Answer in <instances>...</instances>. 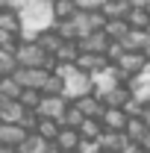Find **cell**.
Wrapping results in <instances>:
<instances>
[{
	"mask_svg": "<svg viewBox=\"0 0 150 153\" xmlns=\"http://www.w3.org/2000/svg\"><path fill=\"white\" fill-rule=\"evenodd\" d=\"M103 3L106 0H76L79 12H97V9H103Z\"/></svg>",
	"mask_w": 150,
	"mask_h": 153,
	"instance_id": "cell-28",
	"label": "cell"
},
{
	"mask_svg": "<svg viewBox=\"0 0 150 153\" xmlns=\"http://www.w3.org/2000/svg\"><path fill=\"white\" fill-rule=\"evenodd\" d=\"M124 153H144V147H141V144H135V141H132V144H130V147H127V150H124Z\"/></svg>",
	"mask_w": 150,
	"mask_h": 153,
	"instance_id": "cell-31",
	"label": "cell"
},
{
	"mask_svg": "<svg viewBox=\"0 0 150 153\" xmlns=\"http://www.w3.org/2000/svg\"><path fill=\"white\" fill-rule=\"evenodd\" d=\"M56 144L62 147V153H76L79 144H82V135H79V130H62L59 138H56Z\"/></svg>",
	"mask_w": 150,
	"mask_h": 153,
	"instance_id": "cell-11",
	"label": "cell"
},
{
	"mask_svg": "<svg viewBox=\"0 0 150 153\" xmlns=\"http://www.w3.org/2000/svg\"><path fill=\"white\" fill-rule=\"evenodd\" d=\"M56 21H74L76 12H79V6H76V0H56Z\"/></svg>",
	"mask_w": 150,
	"mask_h": 153,
	"instance_id": "cell-19",
	"label": "cell"
},
{
	"mask_svg": "<svg viewBox=\"0 0 150 153\" xmlns=\"http://www.w3.org/2000/svg\"><path fill=\"white\" fill-rule=\"evenodd\" d=\"M100 12L109 21H127L132 15V6H130V0H106Z\"/></svg>",
	"mask_w": 150,
	"mask_h": 153,
	"instance_id": "cell-9",
	"label": "cell"
},
{
	"mask_svg": "<svg viewBox=\"0 0 150 153\" xmlns=\"http://www.w3.org/2000/svg\"><path fill=\"white\" fill-rule=\"evenodd\" d=\"M50 74H53V71H36V68H21L18 74H15V79L21 82V88H36V91H41Z\"/></svg>",
	"mask_w": 150,
	"mask_h": 153,
	"instance_id": "cell-2",
	"label": "cell"
},
{
	"mask_svg": "<svg viewBox=\"0 0 150 153\" xmlns=\"http://www.w3.org/2000/svg\"><path fill=\"white\" fill-rule=\"evenodd\" d=\"M109 44H112V38L106 36L103 30H97V33H91L88 38L79 41V50H82V53H94V56H106Z\"/></svg>",
	"mask_w": 150,
	"mask_h": 153,
	"instance_id": "cell-3",
	"label": "cell"
},
{
	"mask_svg": "<svg viewBox=\"0 0 150 153\" xmlns=\"http://www.w3.org/2000/svg\"><path fill=\"white\" fill-rule=\"evenodd\" d=\"M103 153H106V150H103Z\"/></svg>",
	"mask_w": 150,
	"mask_h": 153,
	"instance_id": "cell-37",
	"label": "cell"
},
{
	"mask_svg": "<svg viewBox=\"0 0 150 153\" xmlns=\"http://www.w3.org/2000/svg\"><path fill=\"white\" fill-rule=\"evenodd\" d=\"M103 33L112 38V41H124V38L132 33V27H130V21H109Z\"/></svg>",
	"mask_w": 150,
	"mask_h": 153,
	"instance_id": "cell-17",
	"label": "cell"
},
{
	"mask_svg": "<svg viewBox=\"0 0 150 153\" xmlns=\"http://www.w3.org/2000/svg\"><path fill=\"white\" fill-rule=\"evenodd\" d=\"M47 144H50L47 138H41L38 133H33L24 144H21V153H47Z\"/></svg>",
	"mask_w": 150,
	"mask_h": 153,
	"instance_id": "cell-21",
	"label": "cell"
},
{
	"mask_svg": "<svg viewBox=\"0 0 150 153\" xmlns=\"http://www.w3.org/2000/svg\"><path fill=\"white\" fill-rule=\"evenodd\" d=\"M147 133H150V127L144 124V121H141V118H130V127H127V135H130V141L141 144Z\"/></svg>",
	"mask_w": 150,
	"mask_h": 153,
	"instance_id": "cell-20",
	"label": "cell"
},
{
	"mask_svg": "<svg viewBox=\"0 0 150 153\" xmlns=\"http://www.w3.org/2000/svg\"><path fill=\"white\" fill-rule=\"evenodd\" d=\"M135 97H138V100H141L144 106H150V85H141V88L135 91Z\"/></svg>",
	"mask_w": 150,
	"mask_h": 153,
	"instance_id": "cell-30",
	"label": "cell"
},
{
	"mask_svg": "<svg viewBox=\"0 0 150 153\" xmlns=\"http://www.w3.org/2000/svg\"><path fill=\"white\" fill-rule=\"evenodd\" d=\"M141 147H144V153H150V133L144 135V141H141Z\"/></svg>",
	"mask_w": 150,
	"mask_h": 153,
	"instance_id": "cell-34",
	"label": "cell"
},
{
	"mask_svg": "<svg viewBox=\"0 0 150 153\" xmlns=\"http://www.w3.org/2000/svg\"><path fill=\"white\" fill-rule=\"evenodd\" d=\"M59 133H62V124H59V121L41 118V127H38V135H41V138H47V141H56Z\"/></svg>",
	"mask_w": 150,
	"mask_h": 153,
	"instance_id": "cell-22",
	"label": "cell"
},
{
	"mask_svg": "<svg viewBox=\"0 0 150 153\" xmlns=\"http://www.w3.org/2000/svg\"><path fill=\"white\" fill-rule=\"evenodd\" d=\"M24 106H21V100H6V97H0V124H21V118H24Z\"/></svg>",
	"mask_w": 150,
	"mask_h": 153,
	"instance_id": "cell-7",
	"label": "cell"
},
{
	"mask_svg": "<svg viewBox=\"0 0 150 153\" xmlns=\"http://www.w3.org/2000/svg\"><path fill=\"white\" fill-rule=\"evenodd\" d=\"M147 3H150V0H130V6H132V9H144Z\"/></svg>",
	"mask_w": 150,
	"mask_h": 153,
	"instance_id": "cell-32",
	"label": "cell"
},
{
	"mask_svg": "<svg viewBox=\"0 0 150 153\" xmlns=\"http://www.w3.org/2000/svg\"><path fill=\"white\" fill-rule=\"evenodd\" d=\"M85 121H88V118H85V115H82V112H79V109L74 106V103H71V109L65 112V118H62L59 124H62V130H79Z\"/></svg>",
	"mask_w": 150,
	"mask_h": 153,
	"instance_id": "cell-18",
	"label": "cell"
},
{
	"mask_svg": "<svg viewBox=\"0 0 150 153\" xmlns=\"http://www.w3.org/2000/svg\"><path fill=\"white\" fill-rule=\"evenodd\" d=\"M41 100H44L41 91H36V88H24V94H21V106H24V109H30V112H38Z\"/></svg>",
	"mask_w": 150,
	"mask_h": 153,
	"instance_id": "cell-23",
	"label": "cell"
},
{
	"mask_svg": "<svg viewBox=\"0 0 150 153\" xmlns=\"http://www.w3.org/2000/svg\"><path fill=\"white\" fill-rule=\"evenodd\" d=\"M0 33L21 36V15L18 12H0Z\"/></svg>",
	"mask_w": 150,
	"mask_h": 153,
	"instance_id": "cell-15",
	"label": "cell"
},
{
	"mask_svg": "<svg viewBox=\"0 0 150 153\" xmlns=\"http://www.w3.org/2000/svg\"><path fill=\"white\" fill-rule=\"evenodd\" d=\"M79 41H65L62 47H59V53H56V62L59 65H76V59H79Z\"/></svg>",
	"mask_w": 150,
	"mask_h": 153,
	"instance_id": "cell-13",
	"label": "cell"
},
{
	"mask_svg": "<svg viewBox=\"0 0 150 153\" xmlns=\"http://www.w3.org/2000/svg\"><path fill=\"white\" fill-rule=\"evenodd\" d=\"M141 121H144V124H147V127H150V106H147V109H144V115H141Z\"/></svg>",
	"mask_w": 150,
	"mask_h": 153,
	"instance_id": "cell-35",
	"label": "cell"
},
{
	"mask_svg": "<svg viewBox=\"0 0 150 153\" xmlns=\"http://www.w3.org/2000/svg\"><path fill=\"white\" fill-rule=\"evenodd\" d=\"M144 109H147V106H144V103H141V100H138L135 94H132V100L127 103V106H124V112L130 115V118H141V115H144Z\"/></svg>",
	"mask_w": 150,
	"mask_h": 153,
	"instance_id": "cell-27",
	"label": "cell"
},
{
	"mask_svg": "<svg viewBox=\"0 0 150 153\" xmlns=\"http://www.w3.org/2000/svg\"><path fill=\"white\" fill-rule=\"evenodd\" d=\"M56 33L62 36V41H79V30L74 21H56Z\"/></svg>",
	"mask_w": 150,
	"mask_h": 153,
	"instance_id": "cell-24",
	"label": "cell"
},
{
	"mask_svg": "<svg viewBox=\"0 0 150 153\" xmlns=\"http://www.w3.org/2000/svg\"><path fill=\"white\" fill-rule=\"evenodd\" d=\"M30 138V133L21 127V124H0V144H9V147H21L24 141Z\"/></svg>",
	"mask_w": 150,
	"mask_h": 153,
	"instance_id": "cell-4",
	"label": "cell"
},
{
	"mask_svg": "<svg viewBox=\"0 0 150 153\" xmlns=\"http://www.w3.org/2000/svg\"><path fill=\"white\" fill-rule=\"evenodd\" d=\"M74 106H76L82 115H85V118H97V121H100V118L106 115V106H103V100H100L97 94H85V97H79V100H74Z\"/></svg>",
	"mask_w": 150,
	"mask_h": 153,
	"instance_id": "cell-5",
	"label": "cell"
},
{
	"mask_svg": "<svg viewBox=\"0 0 150 153\" xmlns=\"http://www.w3.org/2000/svg\"><path fill=\"white\" fill-rule=\"evenodd\" d=\"M36 44L41 47V50H47L50 56H56V53H59V47H62L65 41H62V36H59V33H56V27H53V30H47V33H41Z\"/></svg>",
	"mask_w": 150,
	"mask_h": 153,
	"instance_id": "cell-12",
	"label": "cell"
},
{
	"mask_svg": "<svg viewBox=\"0 0 150 153\" xmlns=\"http://www.w3.org/2000/svg\"><path fill=\"white\" fill-rule=\"evenodd\" d=\"M147 65H150V62H147V56H144V53H127V56L118 62V68H121L127 76L144 74V71H147Z\"/></svg>",
	"mask_w": 150,
	"mask_h": 153,
	"instance_id": "cell-6",
	"label": "cell"
},
{
	"mask_svg": "<svg viewBox=\"0 0 150 153\" xmlns=\"http://www.w3.org/2000/svg\"><path fill=\"white\" fill-rule=\"evenodd\" d=\"M124 56H127V47H124V41H112V44H109V50H106V59H109L112 65H118Z\"/></svg>",
	"mask_w": 150,
	"mask_h": 153,
	"instance_id": "cell-26",
	"label": "cell"
},
{
	"mask_svg": "<svg viewBox=\"0 0 150 153\" xmlns=\"http://www.w3.org/2000/svg\"><path fill=\"white\" fill-rule=\"evenodd\" d=\"M144 56H147V62H150V47H147V50H144Z\"/></svg>",
	"mask_w": 150,
	"mask_h": 153,
	"instance_id": "cell-36",
	"label": "cell"
},
{
	"mask_svg": "<svg viewBox=\"0 0 150 153\" xmlns=\"http://www.w3.org/2000/svg\"><path fill=\"white\" fill-rule=\"evenodd\" d=\"M18 71H21L18 56L12 50H0V76H15Z\"/></svg>",
	"mask_w": 150,
	"mask_h": 153,
	"instance_id": "cell-16",
	"label": "cell"
},
{
	"mask_svg": "<svg viewBox=\"0 0 150 153\" xmlns=\"http://www.w3.org/2000/svg\"><path fill=\"white\" fill-rule=\"evenodd\" d=\"M24 94V88H21V82L15 76H0V97H6V100H21Z\"/></svg>",
	"mask_w": 150,
	"mask_h": 153,
	"instance_id": "cell-14",
	"label": "cell"
},
{
	"mask_svg": "<svg viewBox=\"0 0 150 153\" xmlns=\"http://www.w3.org/2000/svg\"><path fill=\"white\" fill-rule=\"evenodd\" d=\"M100 100H103L106 109H124V106L132 100V91L127 88V85H121V88H115V91H109V94H100Z\"/></svg>",
	"mask_w": 150,
	"mask_h": 153,
	"instance_id": "cell-10",
	"label": "cell"
},
{
	"mask_svg": "<svg viewBox=\"0 0 150 153\" xmlns=\"http://www.w3.org/2000/svg\"><path fill=\"white\" fill-rule=\"evenodd\" d=\"M68 109H71V100L68 97H44L41 106H38V115L41 118H50V121H62Z\"/></svg>",
	"mask_w": 150,
	"mask_h": 153,
	"instance_id": "cell-1",
	"label": "cell"
},
{
	"mask_svg": "<svg viewBox=\"0 0 150 153\" xmlns=\"http://www.w3.org/2000/svg\"><path fill=\"white\" fill-rule=\"evenodd\" d=\"M0 153H21V147H9V144H0Z\"/></svg>",
	"mask_w": 150,
	"mask_h": 153,
	"instance_id": "cell-33",
	"label": "cell"
},
{
	"mask_svg": "<svg viewBox=\"0 0 150 153\" xmlns=\"http://www.w3.org/2000/svg\"><path fill=\"white\" fill-rule=\"evenodd\" d=\"M76 153H103L100 147V141H88V138H82V144H79V150Z\"/></svg>",
	"mask_w": 150,
	"mask_h": 153,
	"instance_id": "cell-29",
	"label": "cell"
},
{
	"mask_svg": "<svg viewBox=\"0 0 150 153\" xmlns=\"http://www.w3.org/2000/svg\"><path fill=\"white\" fill-rule=\"evenodd\" d=\"M127 21H130L132 30H147V27H150V15L144 12V9H132V15Z\"/></svg>",
	"mask_w": 150,
	"mask_h": 153,
	"instance_id": "cell-25",
	"label": "cell"
},
{
	"mask_svg": "<svg viewBox=\"0 0 150 153\" xmlns=\"http://www.w3.org/2000/svg\"><path fill=\"white\" fill-rule=\"evenodd\" d=\"M100 121H103V127L112 130V133H127V127H130V115L124 112V109H106V115H103Z\"/></svg>",
	"mask_w": 150,
	"mask_h": 153,
	"instance_id": "cell-8",
	"label": "cell"
}]
</instances>
